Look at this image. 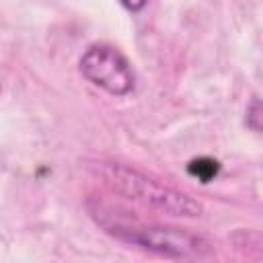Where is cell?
<instances>
[{
    "label": "cell",
    "instance_id": "cell-5",
    "mask_svg": "<svg viewBox=\"0 0 263 263\" xmlns=\"http://www.w3.org/2000/svg\"><path fill=\"white\" fill-rule=\"evenodd\" d=\"M119 2H121V4H123V6L127 8V10H134V12H136V10L144 8L148 0H119Z\"/></svg>",
    "mask_w": 263,
    "mask_h": 263
},
{
    "label": "cell",
    "instance_id": "cell-3",
    "mask_svg": "<svg viewBox=\"0 0 263 263\" xmlns=\"http://www.w3.org/2000/svg\"><path fill=\"white\" fill-rule=\"evenodd\" d=\"M80 72L86 80L111 95H127L136 84L132 64L111 45L88 47L80 60Z\"/></svg>",
    "mask_w": 263,
    "mask_h": 263
},
{
    "label": "cell",
    "instance_id": "cell-2",
    "mask_svg": "<svg viewBox=\"0 0 263 263\" xmlns=\"http://www.w3.org/2000/svg\"><path fill=\"white\" fill-rule=\"evenodd\" d=\"M107 183L121 195L136 199L144 205H150L154 210H160L171 216H183V218H195L201 214V205L191 199L189 195L166 187L129 166L123 164H109L105 171Z\"/></svg>",
    "mask_w": 263,
    "mask_h": 263
},
{
    "label": "cell",
    "instance_id": "cell-4",
    "mask_svg": "<svg viewBox=\"0 0 263 263\" xmlns=\"http://www.w3.org/2000/svg\"><path fill=\"white\" fill-rule=\"evenodd\" d=\"M218 171H220V164H218V160H214V158H195V160H191L189 164H187V173L191 175V177H195V179H199L201 183H210L216 175H218Z\"/></svg>",
    "mask_w": 263,
    "mask_h": 263
},
{
    "label": "cell",
    "instance_id": "cell-1",
    "mask_svg": "<svg viewBox=\"0 0 263 263\" xmlns=\"http://www.w3.org/2000/svg\"><path fill=\"white\" fill-rule=\"evenodd\" d=\"M103 228L132 245H140L142 249L166 255V257H195V255H208L212 251V245L185 228H173V226H160V224H144V222H123V220H99Z\"/></svg>",
    "mask_w": 263,
    "mask_h": 263
}]
</instances>
